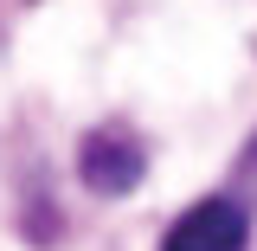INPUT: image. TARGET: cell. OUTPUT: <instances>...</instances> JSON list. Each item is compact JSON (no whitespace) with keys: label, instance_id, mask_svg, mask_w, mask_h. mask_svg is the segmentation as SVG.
Instances as JSON below:
<instances>
[{"label":"cell","instance_id":"2","mask_svg":"<svg viewBox=\"0 0 257 251\" xmlns=\"http://www.w3.org/2000/svg\"><path fill=\"white\" fill-rule=\"evenodd\" d=\"M77 174H84L90 193H128V187H142L148 155L128 129H90L84 148H77Z\"/></svg>","mask_w":257,"mask_h":251},{"label":"cell","instance_id":"1","mask_svg":"<svg viewBox=\"0 0 257 251\" xmlns=\"http://www.w3.org/2000/svg\"><path fill=\"white\" fill-rule=\"evenodd\" d=\"M244 238H251V213H244L238 200L212 193V200L187 206L180 219L167 225L161 251H244Z\"/></svg>","mask_w":257,"mask_h":251}]
</instances>
